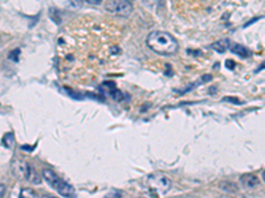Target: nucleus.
Returning <instances> with one entry per match:
<instances>
[{"mask_svg": "<svg viewBox=\"0 0 265 198\" xmlns=\"http://www.w3.org/2000/svg\"><path fill=\"white\" fill-rule=\"evenodd\" d=\"M88 3H90V4H99V3L102 1V0H86Z\"/></svg>", "mask_w": 265, "mask_h": 198, "instance_id": "nucleus-14", "label": "nucleus"}, {"mask_svg": "<svg viewBox=\"0 0 265 198\" xmlns=\"http://www.w3.org/2000/svg\"><path fill=\"white\" fill-rule=\"evenodd\" d=\"M42 177L44 180L49 184V186L52 189H55L60 196H62L64 198H77L76 190L73 189L72 185H69L68 182H65L61 177H58L53 171L50 169H44L42 171Z\"/></svg>", "mask_w": 265, "mask_h": 198, "instance_id": "nucleus-2", "label": "nucleus"}, {"mask_svg": "<svg viewBox=\"0 0 265 198\" xmlns=\"http://www.w3.org/2000/svg\"><path fill=\"white\" fill-rule=\"evenodd\" d=\"M229 50H231V52H233L235 54H239L241 58H248V57H249V54H250V52L247 49L245 46L239 45V44H231Z\"/></svg>", "mask_w": 265, "mask_h": 198, "instance_id": "nucleus-7", "label": "nucleus"}, {"mask_svg": "<svg viewBox=\"0 0 265 198\" xmlns=\"http://www.w3.org/2000/svg\"><path fill=\"white\" fill-rule=\"evenodd\" d=\"M105 8L107 12L121 17H129L133 12V5L129 0H109Z\"/></svg>", "mask_w": 265, "mask_h": 198, "instance_id": "nucleus-3", "label": "nucleus"}, {"mask_svg": "<svg viewBox=\"0 0 265 198\" xmlns=\"http://www.w3.org/2000/svg\"><path fill=\"white\" fill-rule=\"evenodd\" d=\"M41 198H58V197L53 196V194H42V197H41Z\"/></svg>", "mask_w": 265, "mask_h": 198, "instance_id": "nucleus-15", "label": "nucleus"}, {"mask_svg": "<svg viewBox=\"0 0 265 198\" xmlns=\"http://www.w3.org/2000/svg\"><path fill=\"white\" fill-rule=\"evenodd\" d=\"M226 65H227V66H231L229 69H233V66H235V62L231 61V59H229V61H227V62H226Z\"/></svg>", "mask_w": 265, "mask_h": 198, "instance_id": "nucleus-13", "label": "nucleus"}, {"mask_svg": "<svg viewBox=\"0 0 265 198\" xmlns=\"http://www.w3.org/2000/svg\"><path fill=\"white\" fill-rule=\"evenodd\" d=\"M240 182L243 184L244 188L247 189H253L260 184V180L256 174H252V173H245L240 177Z\"/></svg>", "mask_w": 265, "mask_h": 198, "instance_id": "nucleus-6", "label": "nucleus"}, {"mask_svg": "<svg viewBox=\"0 0 265 198\" xmlns=\"http://www.w3.org/2000/svg\"><path fill=\"white\" fill-rule=\"evenodd\" d=\"M115 193H117V191H115ZM115 193H114V191H113V193H109V194H107V196L105 197V198H121V194H119V193L117 194V196H114V194H115Z\"/></svg>", "mask_w": 265, "mask_h": 198, "instance_id": "nucleus-12", "label": "nucleus"}, {"mask_svg": "<svg viewBox=\"0 0 265 198\" xmlns=\"http://www.w3.org/2000/svg\"><path fill=\"white\" fill-rule=\"evenodd\" d=\"M147 46L162 56H171L178 52V41L172 35L164 30H154L146 38Z\"/></svg>", "mask_w": 265, "mask_h": 198, "instance_id": "nucleus-1", "label": "nucleus"}, {"mask_svg": "<svg viewBox=\"0 0 265 198\" xmlns=\"http://www.w3.org/2000/svg\"><path fill=\"white\" fill-rule=\"evenodd\" d=\"M263 69H265V62H263V64L260 65V67L257 69V72H260V70H263Z\"/></svg>", "mask_w": 265, "mask_h": 198, "instance_id": "nucleus-17", "label": "nucleus"}, {"mask_svg": "<svg viewBox=\"0 0 265 198\" xmlns=\"http://www.w3.org/2000/svg\"><path fill=\"white\" fill-rule=\"evenodd\" d=\"M224 45H228L226 41H219V42H215V44H212V49L218 50L219 53H223L226 52V49L228 46H224Z\"/></svg>", "mask_w": 265, "mask_h": 198, "instance_id": "nucleus-11", "label": "nucleus"}, {"mask_svg": "<svg viewBox=\"0 0 265 198\" xmlns=\"http://www.w3.org/2000/svg\"><path fill=\"white\" fill-rule=\"evenodd\" d=\"M3 145L8 149H11L15 145V136H13L12 132H8V134H5L3 136Z\"/></svg>", "mask_w": 265, "mask_h": 198, "instance_id": "nucleus-8", "label": "nucleus"}, {"mask_svg": "<svg viewBox=\"0 0 265 198\" xmlns=\"http://www.w3.org/2000/svg\"><path fill=\"white\" fill-rule=\"evenodd\" d=\"M19 198H37V194H36V191L33 190V189L24 188V189H21V191H20Z\"/></svg>", "mask_w": 265, "mask_h": 198, "instance_id": "nucleus-9", "label": "nucleus"}, {"mask_svg": "<svg viewBox=\"0 0 265 198\" xmlns=\"http://www.w3.org/2000/svg\"><path fill=\"white\" fill-rule=\"evenodd\" d=\"M109 94L112 95V98L114 99V100H122V98H123V94H122L118 89H115V87L109 89Z\"/></svg>", "mask_w": 265, "mask_h": 198, "instance_id": "nucleus-10", "label": "nucleus"}, {"mask_svg": "<svg viewBox=\"0 0 265 198\" xmlns=\"http://www.w3.org/2000/svg\"><path fill=\"white\" fill-rule=\"evenodd\" d=\"M0 188H1V194H0V197H4V184H1V185H0Z\"/></svg>", "mask_w": 265, "mask_h": 198, "instance_id": "nucleus-16", "label": "nucleus"}, {"mask_svg": "<svg viewBox=\"0 0 265 198\" xmlns=\"http://www.w3.org/2000/svg\"><path fill=\"white\" fill-rule=\"evenodd\" d=\"M12 169H13V172H15V173H13L15 176L21 177L28 181H32V182H36V184L40 182V178L37 177V174L35 173V169L28 163H25V161H19V160L13 161Z\"/></svg>", "mask_w": 265, "mask_h": 198, "instance_id": "nucleus-4", "label": "nucleus"}, {"mask_svg": "<svg viewBox=\"0 0 265 198\" xmlns=\"http://www.w3.org/2000/svg\"><path fill=\"white\" fill-rule=\"evenodd\" d=\"M263 178H264V181H265V171H264V173H263Z\"/></svg>", "mask_w": 265, "mask_h": 198, "instance_id": "nucleus-18", "label": "nucleus"}, {"mask_svg": "<svg viewBox=\"0 0 265 198\" xmlns=\"http://www.w3.org/2000/svg\"><path fill=\"white\" fill-rule=\"evenodd\" d=\"M149 185L151 186L154 190H156L158 193L161 194H164L171 189V180L167 176L162 174L161 172H156V173H153L150 174L149 178Z\"/></svg>", "mask_w": 265, "mask_h": 198, "instance_id": "nucleus-5", "label": "nucleus"}]
</instances>
